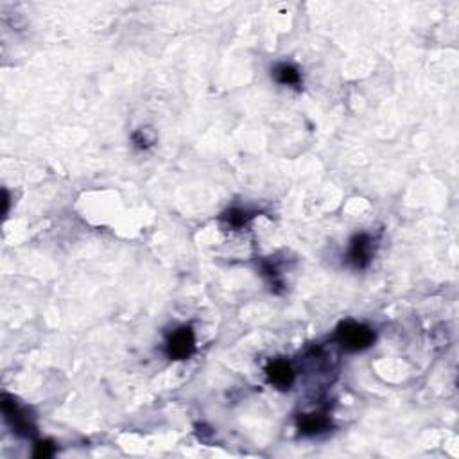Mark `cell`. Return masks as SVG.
<instances>
[{
	"label": "cell",
	"instance_id": "cell-1",
	"mask_svg": "<svg viewBox=\"0 0 459 459\" xmlns=\"http://www.w3.org/2000/svg\"><path fill=\"white\" fill-rule=\"evenodd\" d=\"M334 339L347 352H361L372 347L375 341V332L357 321H345L338 327Z\"/></svg>",
	"mask_w": 459,
	"mask_h": 459
},
{
	"label": "cell",
	"instance_id": "cell-9",
	"mask_svg": "<svg viewBox=\"0 0 459 459\" xmlns=\"http://www.w3.org/2000/svg\"><path fill=\"white\" fill-rule=\"evenodd\" d=\"M54 454V445L50 441H40L36 443V450H34V455L36 458H50Z\"/></svg>",
	"mask_w": 459,
	"mask_h": 459
},
{
	"label": "cell",
	"instance_id": "cell-6",
	"mask_svg": "<svg viewBox=\"0 0 459 459\" xmlns=\"http://www.w3.org/2000/svg\"><path fill=\"white\" fill-rule=\"evenodd\" d=\"M301 434L305 436H316V434L325 433L330 429V418L327 416V413H309L301 414L298 420Z\"/></svg>",
	"mask_w": 459,
	"mask_h": 459
},
{
	"label": "cell",
	"instance_id": "cell-2",
	"mask_svg": "<svg viewBox=\"0 0 459 459\" xmlns=\"http://www.w3.org/2000/svg\"><path fill=\"white\" fill-rule=\"evenodd\" d=\"M196 350V338L190 327L176 328L166 341V354L173 361H185Z\"/></svg>",
	"mask_w": 459,
	"mask_h": 459
},
{
	"label": "cell",
	"instance_id": "cell-8",
	"mask_svg": "<svg viewBox=\"0 0 459 459\" xmlns=\"http://www.w3.org/2000/svg\"><path fill=\"white\" fill-rule=\"evenodd\" d=\"M253 215H249V212L242 210V208H230L228 212L222 214V221L226 222L232 228H242V226L248 225V221L252 219Z\"/></svg>",
	"mask_w": 459,
	"mask_h": 459
},
{
	"label": "cell",
	"instance_id": "cell-10",
	"mask_svg": "<svg viewBox=\"0 0 459 459\" xmlns=\"http://www.w3.org/2000/svg\"><path fill=\"white\" fill-rule=\"evenodd\" d=\"M147 129H139V131L133 135V142H135V146L139 147V149H147V147L153 144V140L147 139Z\"/></svg>",
	"mask_w": 459,
	"mask_h": 459
},
{
	"label": "cell",
	"instance_id": "cell-4",
	"mask_svg": "<svg viewBox=\"0 0 459 459\" xmlns=\"http://www.w3.org/2000/svg\"><path fill=\"white\" fill-rule=\"evenodd\" d=\"M2 413H4L6 420L11 423L13 429L18 434H23V436H31L34 433V427L31 423V418L26 416L22 409L18 407V404L15 402V399L4 395L2 396Z\"/></svg>",
	"mask_w": 459,
	"mask_h": 459
},
{
	"label": "cell",
	"instance_id": "cell-7",
	"mask_svg": "<svg viewBox=\"0 0 459 459\" xmlns=\"http://www.w3.org/2000/svg\"><path fill=\"white\" fill-rule=\"evenodd\" d=\"M273 75H275L276 83L284 85V87H298L301 83V75L298 72V68H294L289 63L276 65L275 70H273Z\"/></svg>",
	"mask_w": 459,
	"mask_h": 459
},
{
	"label": "cell",
	"instance_id": "cell-3",
	"mask_svg": "<svg viewBox=\"0 0 459 459\" xmlns=\"http://www.w3.org/2000/svg\"><path fill=\"white\" fill-rule=\"evenodd\" d=\"M373 253H375V241L372 235L359 234L350 241L348 248V262L355 269H366L372 264Z\"/></svg>",
	"mask_w": 459,
	"mask_h": 459
},
{
	"label": "cell",
	"instance_id": "cell-5",
	"mask_svg": "<svg viewBox=\"0 0 459 459\" xmlns=\"http://www.w3.org/2000/svg\"><path fill=\"white\" fill-rule=\"evenodd\" d=\"M266 375L269 384L279 389H289L294 382V369L286 361H273L266 368Z\"/></svg>",
	"mask_w": 459,
	"mask_h": 459
}]
</instances>
